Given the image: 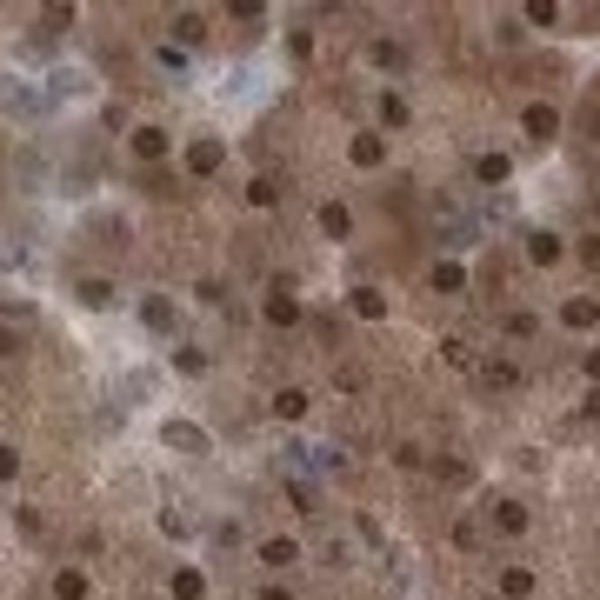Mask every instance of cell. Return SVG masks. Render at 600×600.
Here are the masks:
<instances>
[{"instance_id":"obj_1","label":"cell","mask_w":600,"mask_h":600,"mask_svg":"<svg viewBox=\"0 0 600 600\" xmlns=\"http://www.w3.org/2000/svg\"><path fill=\"white\" fill-rule=\"evenodd\" d=\"M267 320H273V328L300 320V300H294V287H287V281H273V287H267Z\"/></svg>"},{"instance_id":"obj_2","label":"cell","mask_w":600,"mask_h":600,"mask_svg":"<svg viewBox=\"0 0 600 600\" xmlns=\"http://www.w3.org/2000/svg\"><path fill=\"white\" fill-rule=\"evenodd\" d=\"M560 320H568V328H574V334H587V328H594V320H600V300H594V294H574L568 307H560Z\"/></svg>"},{"instance_id":"obj_3","label":"cell","mask_w":600,"mask_h":600,"mask_svg":"<svg viewBox=\"0 0 600 600\" xmlns=\"http://www.w3.org/2000/svg\"><path fill=\"white\" fill-rule=\"evenodd\" d=\"M560 254H568V247H560V234H527V261H534V267H554Z\"/></svg>"},{"instance_id":"obj_4","label":"cell","mask_w":600,"mask_h":600,"mask_svg":"<svg viewBox=\"0 0 600 600\" xmlns=\"http://www.w3.org/2000/svg\"><path fill=\"white\" fill-rule=\"evenodd\" d=\"M347 153H354V167H381L387 161V141H381V134H354Z\"/></svg>"},{"instance_id":"obj_5","label":"cell","mask_w":600,"mask_h":600,"mask_svg":"<svg viewBox=\"0 0 600 600\" xmlns=\"http://www.w3.org/2000/svg\"><path fill=\"white\" fill-rule=\"evenodd\" d=\"M220 161H227V147H220V141H194V147H187V167H194V174H214Z\"/></svg>"},{"instance_id":"obj_6","label":"cell","mask_w":600,"mask_h":600,"mask_svg":"<svg viewBox=\"0 0 600 600\" xmlns=\"http://www.w3.org/2000/svg\"><path fill=\"white\" fill-rule=\"evenodd\" d=\"M521 127L534 134V141H554V134H560V114H554V107H527V114H521Z\"/></svg>"},{"instance_id":"obj_7","label":"cell","mask_w":600,"mask_h":600,"mask_svg":"<svg viewBox=\"0 0 600 600\" xmlns=\"http://www.w3.org/2000/svg\"><path fill=\"white\" fill-rule=\"evenodd\" d=\"M487 513H494V527H501V534H527V507H521V501H494Z\"/></svg>"},{"instance_id":"obj_8","label":"cell","mask_w":600,"mask_h":600,"mask_svg":"<svg viewBox=\"0 0 600 600\" xmlns=\"http://www.w3.org/2000/svg\"><path fill=\"white\" fill-rule=\"evenodd\" d=\"M354 314L360 320H387V294L381 287H354Z\"/></svg>"},{"instance_id":"obj_9","label":"cell","mask_w":600,"mask_h":600,"mask_svg":"<svg viewBox=\"0 0 600 600\" xmlns=\"http://www.w3.org/2000/svg\"><path fill=\"white\" fill-rule=\"evenodd\" d=\"M501 594L507 600H527V594H534V574H527V568H501Z\"/></svg>"},{"instance_id":"obj_10","label":"cell","mask_w":600,"mask_h":600,"mask_svg":"<svg viewBox=\"0 0 600 600\" xmlns=\"http://www.w3.org/2000/svg\"><path fill=\"white\" fill-rule=\"evenodd\" d=\"M474 174L494 187V180H507V174H513V161H507V153H480V161H474Z\"/></svg>"},{"instance_id":"obj_11","label":"cell","mask_w":600,"mask_h":600,"mask_svg":"<svg viewBox=\"0 0 600 600\" xmlns=\"http://www.w3.org/2000/svg\"><path fill=\"white\" fill-rule=\"evenodd\" d=\"M273 414H281V420H300V414H307V393H300V387H281V393H273Z\"/></svg>"},{"instance_id":"obj_12","label":"cell","mask_w":600,"mask_h":600,"mask_svg":"<svg viewBox=\"0 0 600 600\" xmlns=\"http://www.w3.org/2000/svg\"><path fill=\"white\" fill-rule=\"evenodd\" d=\"M261 560H267V568H294L300 547H294V540H261Z\"/></svg>"},{"instance_id":"obj_13","label":"cell","mask_w":600,"mask_h":600,"mask_svg":"<svg viewBox=\"0 0 600 600\" xmlns=\"http://www.w3.org/2000/svg\"><path fill=\"white\" fill-rule=\"evenodd\" d=\"M134 153H141V161H161V153H167V134H161V127H141V134H134Z\"/></svg>"},{"instance_id":"obj_14","label":"cell","mask_w":600,"mask_h":600,"mask_svg":"<svg viewBox=\"0 0 600 600\" xmlns=\"http://www.w3.org/2000/svg\"><path fill=\"white\" fill-rule=\"evenodd\" d=\"M347 208H340V200H328V208H320V234H334V240H347Z\"/></svg>"},{"instance_id":"obj_15","label":"cell","mask_w":600,"mask_h":600,"mask_svg":"<svg viewBox=\"0 0 600 600\" xmlns=\"http://www.w3.org/2000/svg\"><path fill=\"white\" fill-rule=\"evenodd\" d=\"M281 194H287V187L273 180V174H261V180H254V208H273V200H281Z\"/></svg>"},{"instance_id":"obj_16","label":"cell","mask_w":600,"mask_h":600,"mask_svg":"<svg viewBox=\"0 0 600 600\" xmlns=\"http://www.w3.org/2000/svg\"><path fill=\"white\" fill-rule=\"evenodd\" d=\"M460 281H467V273H460L454 261H440V267H434V287H440V294H460Z\"/></svg>"},{"instance_id":"obj_17","label":"cell","mask_w":600,"mask_h":600,"mask_svg":"<svg viewBox=\"0 0 600 600\" xmlns=\"http://www.w3.org/2000/svg\"><path fill=\"white\" fill-rule=\"evenodd\" d=\"M381 120H387V127H407V100L401 94H381Z\"/></svg>"},{"instance_id":"obj_18","label":"cell","mask_w":600,"mask_h":600,"mask_svg":"<svg viewBox=\"0 0 600 600\" xmlns=\"http://www.w3.org/2000/svg\"><path fill=\"white\" fill-rule=\"evenodd\" d=\"M174 33H180V41H200V33H208V21H200V14H174Z\"/></svg>"},{"instance_id":"obj_19","label":"cell","mask_w":600,"mask_h":600,"mask_svg":"<svg viewBox=\"0 0 600 600\" xmlns=\"http://www.w3.org/2000/svg\"><path fill=\"white\" fill-rule=\"evenodd\" d=\"M507 334H513V340H534L540 320H534V314H507Z\"/></svg>"},{"instance_id":"obj_20","label":"cell","mask_w":600,"mask_h":600,"mask_svg":"<svg viewBox=\"0 0 600 600\" xmlns=\"http://www.w3.org/2000/svg\"><path fill=\"white\" fill-rule=\"evenodd\" d=\"M440 354H448L454 367H467V360H474V347H467V340H460V334H448V340H440Z\"/></svg>"},{"instance_id":"obj_21","label":"cell","mask_w":600,"mask_h":600,"mask_svg":"<svg viewBox=\"0 0 600 600\" xmlns=\"http://www.w3.org/2000/svg\"><path fill=\"white\" fill-rule=\"evenodd\" d=\"M80 300H88V307H107L114 287H107V281H80Z\"/></svg>"},{"instance_id":"obj_22","label":"cell","mask_w":600,"mask_h":600,"mask_svg":"<svg viewBox=\"0 0 600 600\" xmlns=\"http://www.w3.org/2000/svg\"><path fill=\"white\" fill-rule=\"evenodd\" d=\"M80 594H88V580H80V574H60L54 580V600H80Z\"/></svg>"},{"instance_id":"obj_23","label":"cell","mask_w":600,"mask_h":600,"mask_svg":"<svg viewBox=\"0 0 600 600\" xmlns=\"http://www.w3.org/2000/svg\"><path fill=\"white\" fill-rule=\"evenodd\" d=\"M174 594H180V600H200V574L180 568V574H174Z\"/></svg>"},{"instance_id":"obj_24","label":"cell","mask_w":600,"mask_h":600,"mask_svg":"<svg viewBox=\"0 0 600 600\" xmlns=\"http://www.w3.org/2000/svg\"><path fill=\"white\" fill-rule=\"evenodd\" d=\"M527 21H534V27H554L560 7H554V0H534V7H527Z\"/></svg>"},{"instance_id":"obj_25","label":"cell","mask_w":600,"mask_h":600,"mask_svg":"<svg viewBox=\"0 0 600 600\" xmlns=\"http://www.w3.org/2000/svg\"><path fill=\"white\" fill-rule=\"evenodd\" d=\"M513 381H521V374H513V360H494V367H487V387H513Z\"/></svg>"},{"instance_id":"obj_26","label":"cell","mask_w":600,"mask_h":600,"mask_svg":"<svg viewBox=\"0 0 600 600\" xmlns=\"http://www.w3.org/2000/svg\"><path fill=\"white\" fill-rule=\"evenodd\" d=\"M374 60H381V67H407V54L393 41H374Z\"/></svg>"},{"instance_id":"obj_27","label":"cell","mask_w":600,"mask_h":600,"mask_svg":"<svg viewBox=\"0 0 600 600\" xmlns=\"http://www.w3.org/2000/svg\"><path fill=\"white\" fill-rule=\"evenodd\" d=\"M580 414H587V420H600V387L587 393V401H580Z\"/></svg>"},{"instance_id":"obj_28","label":"cell","mask_w":600,"mask_h":600,"mask_svg":"<svg viewBox=\"0 0 600 600\" xmlns=\"http://www.w3.org/2000/svg\"><path fill=\"white\" fill-rule=\"evenodd\" d=\"M0 480H14V448H0Z\"/></svg>"},{"instance_id":"obj_29","label":"cell","mask_w":600,"mask_h":600,"mask_svg":"<svg viewBox=\"0 0 600 600\" xmlns=\"http://www.w3.org/2000/svg\"><path fill=\"white\" fill-rule=\"evenodd\" d=\"M261 600H294V594H287V587H267V594H261Z\"/></svg>"},{"instance_id":"obj_30","label":"cell","mask_w":600,"mask_h":600,"mask_svg":"<svg viewBox=\"0 0 600 600\" xmlns=\"http://www.w3.org/2000/svg\"><path fill=\"white\" fill-rule=\"evenodd\" d=\"M587 374H594V381H600V354H587Z\"/></svg>"},{"instance_id":"obj_31","label":"cell","mask_w":600,"mask_h":600,"mask_svg":"<svg viewBox=\"0 0 600 600\" xmlns=\"http://www.w3.org/2000/svg\"><path fill=\"white\" fill-rule=\"evenodd\" d=\"M594 214H600V208H594Z\"/></svg>"}]
</instances>
